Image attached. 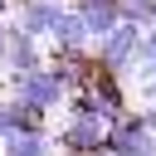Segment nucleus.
<instances>
[{
  "label": "nucleus",
  "instance_id": "0eeeda50",
  "mask_svg": "<svg viewBox=\"0 0 156 156\" xmlns=\"http://www.w3.org/2000/svg\"><path fill=\"white\" fill-rule=\"evenodd\" d=\"M5 156H54L58 151V136L49 127H34V132H5Z\"/></svg>",
  "mask_w": 156,
  "mask_h": 156
},
{
  "label": "nucleus",
  "instance_id": "6e6552de",
  "mask_svg": "<svg viewBox=\"0 0 156 156\" xmlns=\"http://www.w3.org/2000/svg\"><path fill=\"white\" fill-rule=\"evenodd\" d=\"M0 112H5V127L10 132H34V127H49V112L44 107H34V102H24V98H5L0 102Z\"/></svg>",
  "mask_w": 156,
  "mask_h": 156
},
{
  "label": "nucleus",
  "instance_id": "423d86ee",
  "mask_svg": "<svg viewBox=\"0 0 156 156\" xmlns=\"http://www.w3.org/2000/svg\"><path fill=\"white\" fill-rule=\"evenodd\" d=\"M58 15H63V0H20L15 24H20V29H29V34H39V39H49Z\"/></svg>",
  "mask_w": 156,
  "mask_h": 156
},
{
  "label": "nucleus",
  "instance_id": "39448f33",
  "mask_svg": "<svg viewBox=\"0 0 156 156\" xmlns=\"http://www.w3.org/2000/svg\"><path fill=\"white\" fill-rule=\"evenodd\" d=\"M39 63H44V54H39V34L10 24V29H5V68H10V73H24V68H39Z\"/></svg>",
  "mask_w": 156,
  "mask_h": 156
},
{
  "label": "nucleus",
  "instance_id": "9d476101",
  "mask_svg": "<svg viewBox=\"0 0 156 156\" xmlns=\"http://www.w3.org/2000/svg\"><path fill=\"white\" fill-rule=\"evenodd\" d=\"M117 5H122V20H132V24H141V29L156 24V0H117Z\"/></svg>",
  "mask_w": 156,
  "mask_h": 156
},
{
  "label": "nucleus",
  "instance_id": "1a4fd4ad",
  "mask_svg": "<svg viewBox=\"0 0 156 156\" xmlns=\"http://www.w3.org/2000/svg\"><path fill=\"white\" fill-rule=\"evenodd\" d=\"M73 5L83 10V20L93 24V34H98V39H102L107 29H117V24H122V5H117V0H73Z\"/></svg>",
  "mask_w": 156,
  "mask_h": 156
},
{
  "label": "nucleus",
  "instance_id": "20e7f679",
  "mask_svg": "<svg viewBox=\"0 0 156 156\" xmlns=\"http://www.w3.org/2000/svg\"><path fill=\"white\" fill-rule=\"evenodd\" d=\"M58 49H93L98 44V34H93V24L83 20V10L78 5H63V15L54 20V34H49Z\"/></svg>",
  "mask_w": 156,
  "mask_h": 156
},
{
  "label": "nucleus",
  "instance_id": "2eb2a0df",
  "mask_svg": "<svg viewBox=\"0 0 156 156\" xmlns=\"http://www.w3.org/2000/svg\"><path fill=\"white\" fill-rule=\"evenodd\" d=\"M5 10H10V0H0V20H5Z\"/></svg>",
  "mask_w": 156,
  "mask_h": 156
},
{
  "label": "nucleus",
  "instance_id": "4468645a",
  "mask_svg": "<svg viewBox=\"0 0 156 156\" xmlns=\"http://www.w3.org/2000/svg\"><path fill=\"white\" fill-rule=\"evenodd\" d=\"M5 132H10V127H5V112H0V141H5Z\"/></svg>",
  "mask_w": 156,
  "mask_h": 156
},
{
  "label": "nucleus",
  "instance_id": "7ed1b4c3",
  "mask_svg": "<svg viewBox=\"0 0 156 156\" xmlns=\"http://www.w3.org/2000/svg\"><path fill=\"white\" fill-rule=\"evenodd\" d=\"M107 156H156V132L141 122V112H127L107 127Z\"/></svg>",
  "mask_w": 156,
  "mask_h": 156
},
{
  "label": "nucleus",
  "instance_id": "f03ea898",
  "mask_svg": "<svg viewBox=\"0 0 156 156\" xmlns=\"http://www.w3.org/2000/svg\"><path fill=\"white\" fill-rule=\"evenodd\" d=\"M10 93L24 98V102H34V107H44V112H54V107L68 102V88H63V78L54 73V63H39V68H24V73H10Z\"/></svg>",
  "mask_w": 156,
  "mask_h": 156
},
{
  "label": "nucleus",
  "instance_id": "f257e3e1",
  "mask_svg": "<svg viewBox=\"0 0 156 156\" xmlns=\"http://www.w3.org/2000/svg\"><path fill=\"white\" fill-rule=\"evenodd\" d=\"M93 54H98V63H102V68H112V73L132 78L136 58L146 54V29H141V24H132V20H122L117 29H107V34L93 44Z\"/></svg>",
  "mask_w": 156,
  "mask_h": 156
},
{
  "label": "nucleus",
  "instance_id": "9b49d317",
  "mask_svg": "<svg viewBox=\"0 0 156 156\" xmlns=\"http://www.w3.org/2000/svg\"><path fill=\"white\" fill-rule=\"evenodd\" d=\"M136 98H141V102H156V78H141V83H136Z\"/></svg>",
  "mask_w": 156,
  "mask_h": 156
},
{
  "label": "nucleus",
  "instance_id": "f8f14e48",
  "mask_svg": "<svg viewBox=\"0 0 156 156\" xmlns=\"http://www.w3.org/2000/svg\"><path fill=\"white\" fill-rule=\"evenodd\" d=\"M146 54H156V24L146 29Z\"/></svg>",
  "mask_w": 156,
  "mask_h": 156
},
{
  "label": "nucleus",
  "instance_id": "ddd939ff",
  "mask_svg": "<svg viewBox=\"0 0 156 156\" xmlns=\"http://www.w3.org/2000/svg\"><path fill=\"white\" fill-rule=\"evenodd\" d=\"M5 29H10V24H0V68H5Z\"/></svg>",
  "mask_w": 156,
  "mask_h": 156
}]
</instances>
